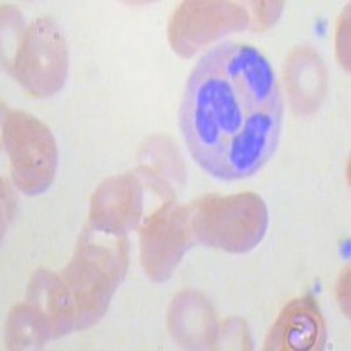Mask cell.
Here are the masks:
<instances>
[{
	"label": "cell",
	"mask_w": 351,
	"mask_h": 351,
	"mask_svg": "<svg viewBox=\"0 0 351 351\" xmlns=\"http://www.w3.org/2000/svg\"><path fill=\"white\" fill-rule=\"evenodd\" d=\"M283 93L255 46L221 43L188 77L180 128L200 169L221 181L255 176L274 155L283 128Z\"/></svg>",
	"instance_id": "obj_1"
},
{
	"label": "cell",
	"mask_w": 351,
	"mask_h": 351,
	"mask_svg": "<svg viewBox=\"0 0 351 351\" xmlns=\"http://www.w3.org/2000/svg\"><path fill=\"white\" fill-rule=\"evenodd\" d=\"M100 234L90 225L81 234L74 256L64 271L34 274L27 300L46 315L53 339L95 325L123 281L128 241L123 236Z\"/></svg>",
	"instance_id": "obj_2"
},
{
	"label": "cell",
	"mask_w": 351,
	"mask_h": 351,
	"mask_svg": "<svg viewBox=\"0 0 351 351\" xmlns=\"http://www.w3.org/2000/svg\"><path fill=\"white\" fill-rule=\"evenodd\" d=\"M188 215L199 243L234 255L258 246L269 227L267 206L256 193L200 197Z\"/></svg>",
	"instance_id": "obj_3"
},
{
	"label": "cell",
	"mask_w": 351,
	"mask_h": 351,
	"mask_svg": "<svg viewBox=\"0 0 351 351\" xmlns=\"http://www.w3.org/2000/svg\"><path fill=\"white\" fill-rule=\"evenodd\" d=\"M2 139L18 190L25 195L46 192L58 167V149L51 130L36 116L9 109L4 114Z\"/></svg>",
	"instance_id": "obj_4"
},
{
	"label": "cell",
	"mask_w": 351,
	"mask_h": 351,
	"mask_svg": "<svg viewBox=\"0 0 351 351\" xmlns=\"http://www.w3.org/2000/svg\"><path fill=\"white\" fill-rule=\"evenodd\" d=\"M8 71L30 95L46 99L64 88L69 53L64 32L51 18H39L18 36L16 55Z\"/></svg>",
	"instance_id": "obj_5"
},
{
	"label": "cell",
	"mask_w": 351,
	"mask_h": 351,
	"mask_svg": "<svg viewBox=\"0 0 351 351\" xmlns=\"http://www.w3.org/2000/svg\"><path fill=\"white\" fill-rule=\"evenodd\" d=\"M139 239L146 276L155 283L167 281L195 239L188 208L167 200L155 215L144 219Z\"/></svg>",
	"instance_id": "obj_6"
},
{
	"label": "cell",
	"mask_w": 351,
	"mask_h": 351,
	"mask_svg": "<svg viewBox=\"0 0 351 351\" xmlns=\"http://www.w3.org/2000/svg\"><path fill=\"white\" fill-rule=\"evenodd\" d=\"M250 27L246 9L230 2H184L169 25V40L176 53L192 56L202 46L230 32Z\"/></svg>",
	"instance_id": "obj_7"
},
{
	"label": "cell",
	"mask_w": 351,
	"mask_h": 351,
	"mask_svg": "<svg viewBox=\"0 0 351 351\" xmlns=\"http://www.w3.org/2000/svg\"><path fill=\"white\" fill-rule=\"evenodd\" d=\"M144 193L139 178L121 174L99 184L90 200V225L111 236H127L143 219Z\"/></svg>",
	"instance_id": "obj_8"
},
{
	"label": "cell",
	"mask_w": 351,
	"mask_h": 351,
	"mask_svg": "<svg viewBox=\"0 0 351 351\" xmlns=\"http://www.w3.org/2000/svg\"><path fill=\"white\" fill-rule=\"evenodd\" d=\"M325 346L327 324L313 297L288 302L263 343L267 351H322Z\"/></svg>",
	"instance_id": "obj_9"
},
{
	"label": "cell",
	"mask_w": 351,
	"mask_h": 351,
	"mask_svg": "<svg viewBox=\"0 0 351 351\" xmlns=\"http://www.w3.org/2000/svg\"><path fill=\"white\" fill-rule=\"evenodd\" d=\"M169 327L183 348L208 350L219 343V325L211 304L199 291L186 290L176 297L169 311Z\"/></svg>",
	"instance_id": "obj_10"
},
{
	"label": "cell",
	"mask_w": 351,
	"mask_h": 351,
	"mask_svg": "<svg viewBox=\"0 0 351 351\" xmlns=\"http://www.w3.org/2000/svg\"><path fill=\"white\" fill-rule=\"evenodd\" d=\"M285 80L291 106L299 114L309 116L318 111L328 88L327 67L311 48H297L288 56Z\"/></svg>",
	"instance_id": "obj_11"
},
{
	"label": "cell",
	"mask_w": 351,
	"mask_h": 351,
	"mask_svg": "<svg viewBox=\"0 0 351 351\" xmlns=\"http://www.w3.org/2000/svg\"><path fill=\"white\" fill-rule=\"evenodd\" d=\"M53 339L49 322L34 302H23L11 311L5 325V346L9 350L43 348Z\"/></svg>",
	"instance_id": "obj_12"
},
{
	"label": "cell",
	"mask_w": 351,
	"mask_h": 351,
	"mask_svg": "<svg viewBox=\"0 0 351 351\" xmlns=\"http://www.w3.org/2000/svg\"><path fill=\"white\" fill-rule=\"evenodd\" d=\"M219 335L223 337V344H228V348H239V350H252V339L247 325L241 318L227 319L219 330Z\"/></svg>",
	"instance_id": "obj_13"
},
{
	"label": "cell",
	"mask_w": 351,
	"mask_h": 351,
	"mask_svg": "<svg viewBox=\"0 0 351 351\" xmlns=\"http://www.w3.org/2000/svg\"><path fill=\"white\" fill-rule=\"evenodd\" d=\"M255 23L256 30H263V28L271 27L276 23V20L280 18L281 11H283V4L281 2H260L255 8Z\"/></svg>",
	"instance_id": "obj_14"
},
{
	"label": "cell",
	"mask_w": 351,
	"mask_h": 351,
	"mask_svg": "<svg viewBox=\"0 0 351 351\" xmlns=\"http://www.w3.org/2000/svg\"><path fill=\"white\" fill-rule=\"evenodd\" d=\"M337 302H339L344 315L350 316V267L348 265L341 274L339 285H337Z\"/></svg>",
	"instance_id": "obj_15"
}]
</instances>
